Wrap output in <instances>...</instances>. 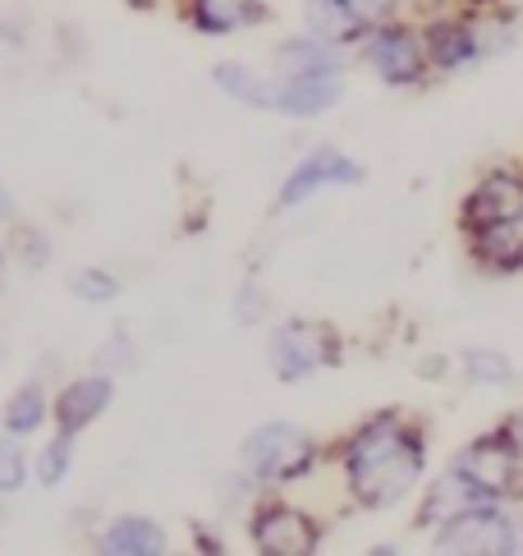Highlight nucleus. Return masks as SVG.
I'll list each match as a JSON object with an SVG mask.
<instances>
[{
	"mask_svg": "<svg viewBox=\"0 0 523 556\" xmlns=\"http://www.w3.org/2000/svg\"><path fill=\"white\" fill-rule=\"evenodd\" d=\"M422 437L395 419V414H377L372 424L354 432V442L345 451V469H349V488L363 506L381 510L399 502L422 473Z\"/></svg>",
	"mask_w": 523,
	"mask_h": 556,
	"instance_id": "obj_1",
	"label": "nucleus"
},
{
	"mask_svg": "<svg viewBox=\"0 0 523 556\" xmlns=\"http://www.w3.org/2000/svg\"><path fill=\"white\" fill-rule=\"evenodd\" d=\"M455 469L487 496V502H506V496L519 492V479H523V451L510 442V432H487L469 442L464 451L455 455Z\"/></svg>",
	"mask_w": 523,
	"mask_h": 556,
	"instance_id": "obj_2",
	"label": "nucleus"
},
{
	"mask_svg": "<svg viewBox=\"0 0 523 556\" xmlns=\"http://www.w3.org/2000/svg\"><path fill=\"white\" fill-rule=\"evenodd\" d=\"M432 547L446 556H510L519 552V539H514V525L496 510V502H487V506L459 510L455 520L441 525Z\"/></svg>",
	"mask_w": 523,
	"mask_h": 556,
	"instance_id": "obj_3",
	"label": "nucleus"
},
{
	"mask_svg": "<svg viewBox=\"0 0 523 556\" xmlns=\"http://www.w3.org/2000/svg\"><path fill=\"white\" fill-rule=\"evenodd\" d=\"M244 460L257 479L280 483V479H298L308 473L317 460V442L308 432L285 428V424H271V428H257L248 442H244Z\"/></svg>",
	"mask_w": 523,
	"mask_h": 556,
	"instance_id": "obj_4",
	"label": "nucleus"
},
{
	"mask_svg": "<svg viewBox=\"0 0 523 556\" xmlns=\"http://www.w3.org/2000/svg\"><path fill=\"white\" fill-rule=\"evenodd\" d=\"M267 354H271L276 377L298 382V377H308L312 368L335 364L340 359V341H335V331L321 327V323H285L271 336Z\"/></svg>",
	"mask_w": 523,
	"mask_h": 556,
	"instance_id": "obj_5",
	"label": "nucleus"
},
{
	"mask_svg": "<svg viewBox=\"0 0 523 556\" xmlns=\"http://www.w3.org/2000/svg\"><path fill=\"white\" fill-rule=\"evenodd\" d=\"M368 65L386 78V84H418L422 70H428V42L413 33V28H399V24H381L368 37Z\"/></svg>",
	"mask_w": 523,
	"mask_h": 556,
	"instance_id": "obj_6",
	"label": "nucleus"
},
{
	"mask_svg": "<svg viewBox=\"0 0 523 556\" xmlns=\"http://www.w3.org/2000/svg\"><path fill=\"white\" fill-rule=\"evenodd\" d=\"M253 543L267 556H308L321 547V529L294 506H267L253 520Z\"/></svg>",
	"mask_w": 523,
	"mask_h": 556,
	"instance_id": "obj_7",
	"label": "nucleus"
},
{
	"mask_svg": "<svg viewBox=\"0 0 523 556\" xmlns=\"http://www.w3.org/2000/svg\"><path fill=\"white\" fill-rule=\"evenodd\" d=\"M510 216H523V175H514V170L482 175L477 189L464 198V230L510 222Z\"/></svg>",
	"mask_w": 523,
	"mask_h": 556,
	"instance_id": "obj_8",
	"label": "nucleus"
},
{
	"mask_svg": "<svg viewBox=\"0 0 523 556\" xmlns=\"http://www.w3.org/2000/svg\"><path fill=\"white\" fill-rule=\"evenodd\" d=\"M363 180V170H358L345 152H335V148H321V152H312L304 166H298L290 180H285V189H280V207H294V203H304V198L312 193V189H327V185H358Z\"/></svg>",
	"mask_w": 523,
	"mask_h": 556,
	"instance_id": "obj_9",
	"label": "nucleus"
},
{
	"mask_svg": "<svg viewBox=\"0 0 523 556\" xmlns=\"http://www.w3.org/2000/svg\"><path fill=\"white\" fill-rule=\"evenodd\" d=\"M473 257L487 271H523V216H510V222H492L482 230H469Z\"/></svg>",
	"mask_w": 523,
	"mask_h": 556,
	"instance_id": "obj_10",
	"label": "nucleus"
},
{
	"mask_svg": "<svg viewBox=\"0 0 523 556\" xmlns=\"http://www.w3.org/2000/svg\"><path fill=\"white\" fill-rule=\"evenodd\" d=\"M340 74H294L285 84H276V111L285 115H321L340 102Z\"/></svg>",
	"mask_w": 523,
	"mask_h": 556,
	"instance_id": "obj_11",
	"label": "nucleus"
},
{
	"mask_svg": "<svg viewBox=\"0 0 523 556\" xmlns=\"http://www.w3.org/2000/svg\"><path fill=\"white\" fill-rule=\"evenodd\" d=\"M428 61L436 70H464L473 61H482L477 55V37H473V18H441V24L428 28Z\"/></svg>",
	"mask_w": 523,
	"mask_h": 556,
	"instance_id": "obj_12",
	"label": "nucleus"
},
{
	"mask_svg": "<svg viewBox=\"0 0 523 556\" xmlns=\"http://www.w3.org/2000/svg\"><path fill=\"white\" fill-rule=\"evenodd\" d=\"M111 405V377H78V382L60 395L55 405V419H60V432H84L97 414Z\"/></svg>",
	"mask_w": 523,
	"mask_h": 556,
	"instance_id": "obj_13",
	"label": "nucleus"
},
{
	"mask_svg": "<svg viewBox=\"0 0 523 556\" xmlns=\"http://www.w3.org/2000/svg\"><path fill=\"white\" fill-rule=\"evenodd\" d=\"M469 506H487V496H482L464 473L459 469H446L441 479L432 483V492H428V506H422V525H446V520H455L459 510H469Z\"/></svg>",
	"mask_w": 523,
	"mask_h": 556,
	"instance_id": "obj_14",
	"label": "nucleus"
},
{
	"mask_svg": "<svg viewBox=\"0 0 523 556\" xmlns=\"http://www.w3.org/2000/svg\"><path fill=\"white\" fill-rule=\"evenodd\" d=\"M102 552L111 556H156L166 552V533H161L152 520H138V515H125L102 533Z\"/></svg>",
	"mask_w": 523,
	"mask_h": 556,
	"instance_id": "obj_15",
	"label": "nucleus"
},
{
	"mask_svg": "<svg viewBox=\"0 0 523 556\" xmlns=\"http://www.w3.org/2000/svg\"><path fill=\"white\" fill-rule=\"evenodd\" d=\"M280 65L285 74H340V55L331 51L327 37H298V42H285L280 47Z\"/></svg>",
	"mask_w": 523,
	"mask_h": 556,
	"instance_id": "obj_16",
	"label": "nucleus"
},
{
	"mask_svg": "<svg viewBox=\"0 0 523 556\" xmlns=\"http://www.w3.org/2000/svg\"><path fill=\"white\" fill-rule=\"evenodd\" d=\"M308 28L317 33V37H327V42H345V37H354L358 28V18H354V10H349V0H308Z\"/></svg>",
	"mask_w": 523,
	"mask_h": 556,
	"instance_id": "obj_17",
	"label": "nucleus"
},
{
	"mask_svg": "<svg viewBox=\"0 0 523 556\" xmlns=\"http://www.w3.org/2000/svg\"><path fill=\"white\" fill-rule=\"evenodd\" d=\"M257 10V0H193V14H197V28L203 33H234L244 28Z\"/></svg>",
	"mask_w": 523,
	"mask_h": 556,
	"instance_id": "obj_18",
	"label": "nucleus"
},
{
	"mask_svg": "<svg viewBox=\"0 0 523 556\" xmlns=\"http://www.w3.org/2000/svg\"><path fill=\"white\" fill-rule=\"evenodd\" d=\"M216 84L226 88L230 97H239V102H248V106H267L276 111V84H267V78H257L248 74L244 65H220L216 70Z\"/></svg>",
	"mask_w": 523,
	"mask_h": 556,
	"instance_id": "obj_19",
	"label": "nucleus"
},
{
	"mask_svg": "<svg viewBox=\"0 0 523 556\" xmlns=\"http://www.w3.org/2000/svg\"><path fill=\"white\" fill-rule=\"evenodd\" d=\"M473 37H477V55H500L514 47V18L496 14L487 5V14H473Z\"/></svg>",
	"mask_w": 523,
	"mask_h": 556,
	"instance_id": "obj_20",
	"label": "nucleus"
},
{
	"mask_svg": "<svg viewBox=\"0 0 523 556\" xmlns=\"http://www.w3.org/2000/svg\"><path fill=\"white\" fill-rule=\"evenodd\" d=\"M42 419H47V401H42V391H37V387H24L5 405V428L10 432H33Z\"/></svg>",
	"mask_w": 523,
	"mask_h": 556,
	"instance_id": "obj_21",
	"label": "nucleus"
},
{
	"mask_svg": "<svg viewBox=\"0 0 523 556\" xmlns=\"http://www.w3.org/2000/svg\"><path fill=\"white\" fill-rule=\"evenodd\" d=\"M464 372L473 377V382H487V387H500V382H510L514 377L510 359L500 350H469L464 354Z\"/></svg>",
	"mask_w": 523,
	"mask_h": 556,
	"instance_id": "obj_22",
	"label": "nucleus"
},
{
	"mask_svg": "<svg viewBox=\"0 0 523 556\" xmlns=\"http://www.w3.org/2000/svg\"><path fill=\"white\" fill-rule=\"evenodd\" d=\"M65 469H69V432L55 437V442L42 451V460H37V479H42V483H60V479H65Z\"/></svg>",
	"mask_w": 523,
	"mask_h": 556,
	"instance_id": "obj_23",
	"label": "nucleus"
},
{
	"mask_svg": "<svg viewBox=\"0 0 523 556\" xmlns=\"http://www.w3.org/2000/svg\"><path fill=\"white\" fill-rule=\"evenodd\" d=\"M78 300H115V276H106V271H97V267H88V271H74V286H69Z\"/></svg>",
	"mask_w": 523,
	"mask_h": 556,
	"instance_id": "obj_24",
	"label": "nucleus"
},
{
	"mask_svg": "<svg viewBox=\"0 0 523 556\" xmlns=\"http://www.w3.org/2000/svg\"><path fill=\"white\" fill-rule=\"evenodd\" d=\"M395 5H399V0H349V10H354V18H358L363 28H381V24H391Z\"/></svg>",
	"mask_w": 523,
	"mask_h": 556,
	"instance_id": "obj_25",
	"label": "nucleus"
},
{
	"mask_svg": "<svg viewBox=\"0 0 523 556\" xmlns=\"http://www.w3.org/2000/svg\"><path fill=\"white\" fill-rule=\"evenodd\" d=\"M18 483H24V455L0 442V492H14Z\"/></svg>",
	"mask_w": 523,
	"mask_h": 556,
	"instance_id": "obj_26",
	"label": "nucleus"
},
{
	"mask_svg": "<svg viewBox=\"0 0 523 556\" xmlns=\"http://www.w3.org/2000/svg\"><path fill=\"white\" fill-rule=\"evenodd\" d=\"M262 308H267V300L257 294V286H248L244 294H239V317H244V323H257Z\"/></svg>",
	"mask_w": 523,
	"mask_h": 556,
	"instance_id": "obj_27",
	"label": "nucleus"
},
{
	"mask_svg": "<svg viewBox=\"0 0 523 556\" xmlns=\"http://www.w3.org/2000/svg\"><path fill=\"white\" fill-rule=\"evenodd\" d=\"M506 432H510V442L523 451V409H514L510 419H506Z\"/></svg>",
	"mask_w": 523,
	"mask_h": 556,
	"instance_id": "obj_28",
	"label": "nucleus"
},
{
	"mask_svg": "<svg viewBox=\"0 0 523 556\" xmlns=\"http://www.w3.org/2000/svg\"><path fill=\"white\" fill-rule=\"evenodd\" d=\"M10 212H14V198H10L5 185H0V216H10Z\"/></svg>",
	"mask_w": 523,
	"mask_h": 556,
	"instance_id": "obj_29",
	"label": "nucleus"
},
{
	"mask_svg": "<svg viewBox=\"0 0 523 556\" xmlns=\"http://www.w3.org/2000/svg\"><path fill=\"white\" fill-rule=\"evenodd\" d=\"M514 539H519V552H523V525H514Z\"/></svg>",
	"mask_w": 523,
	"mask_h": 556,
	"instance_id": "obj_30",
	"label": "nucleus"
},
{
	"mask_svg": "<svg viewBox=\"0 0 523 556\" xmlns=\"http://www.w3.org/2000/svg\"><path fill=\"white\" fill-rule=\"evenodd\" d=\"M469 5H482V10H487V5H496V0H469Z\"/></svg>",
	"mask_w": 523,
	"mask_h": 556,
	"instance_id": "obj_31",
	"label": "nucleus"
},
{
	"mask_svg": "<svg viewBox=\"0 0 523 556\" xmlns=\"http://www.w3.org/2000/svg\"><path fill=\"white\" fill-rule=\"evenodd\" d=\"M0 529H5V506H0Z\"/></svg>",
	"mask_w": 523,
	"mask_h": 556,
	"instance_id": "obj_32",
	"label": "nucleus"
}]
</instances>
